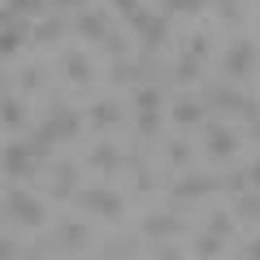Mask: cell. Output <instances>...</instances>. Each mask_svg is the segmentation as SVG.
<instances>
[{
	"instance_id": "cell-1",
	"label": "cell",
	"mask_w": 260,
	"mask_h": 260,
	"mask_svg": "<svg viewBox=\"0 0 260 260\" xmlns=\"http://www.w3.org/2000/svg\"><path fill=\"white\" fill-rule=\"evenodd\" d=\"M9 213H13V225H39L44 221V217H39V204L35 200H22V195L9 200Z\"/></svg>"
},
{
	"instance_id": "cell-2",
	"label": "cell",
	"mask_w": 260,
	"mask_h": 260,
	"mask_svg": "<svg viewBox=\"0 0 260 260\" xmlns=\"http://www.w3.org/2000/svg\"><path fill=\"white\" fill-rule=\"evenodd\" d=\"M156 260H174V256H156Z\"/></svg>"
}]
</instances>
